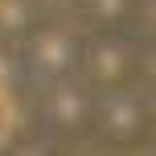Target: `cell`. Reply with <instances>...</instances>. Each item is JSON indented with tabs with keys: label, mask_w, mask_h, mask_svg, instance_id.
Listing matches in <instances>:
<instances>
[{
	"label": "cell",
	"mask_w": 156,
	"mask_h": 156,
	"mask_svg": "<svg viewBox=\"0 0 156 156\" xmlns=\"http://www.w3.org/2000/svg\"><path fill=\"white\" fill-rule=\"evenodd\" d=\"M12 127H16V103H12V94L0 86V144L12 136Z\"/></svg>",
	"instance_id": "1"
}]
</instances>
